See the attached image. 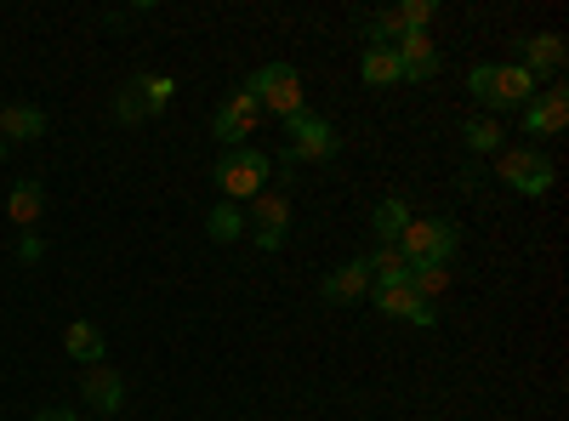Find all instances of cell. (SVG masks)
I'll return each instance as SVG.
<instances>
[{"label":"cell","instance_id":"obj_9","mask_svg":"<svg viewBox=\"0 0 569 421\" xmlns=\"http://www.w3.org/2000/svg\"><path fill=\"white\" fill-rule=\"evenodd\" d=\"M370 302L382 308L388 319L416 324V331H433V324H439V308H433V302H421L410 285H370Z\"/></svg>","mask_w":569,"mask_h":421},{"label":"cell","instance_id":"obj_29","mask_svg":"<svg viewBox=\"0 0 569 421\" xmlns=\"http://www.w3.org/2000/svg\"><path fill=\"white\" fill-rule=\"evenodd\" d=\"M479 182H485V166H479V160L461 166V177H456V189H461V194H479Z\"/></svg>","mask_w":569,"mask_h":421},{"label":"cell","instance_id":"obj_14","mask_svg":"<svg viewBox=\"0 0 569 421\" xmlns=\"http://www.w3.org/2000/svg\"><path fill=\"white\" fill-rule=\"evenodd\" d=\"M416 222V211H410V200L405 194H388V200H376V211H370V233H376V245H399V233Z\"/></svg>","mask_w":569,"mask_h":421},{"label":"cell","instance_id":"obj_19","mask_svg":"<svg viewBox=\"0 0 569 421\" xmlns=\"http://www.w3.org/2000/svg\"><path fill=\"white\" fill-rule=\"evenodd\" d=\"M501 120L496 114H472V120H461V143H467V154L472 160H490V154H501L507 143H501Z\"/></svg>","mask_w":569,"mask_h":421},{"label":"cell","instance_id":"obj_27","mask_svg":"<svg viewBox=\"0 0 569 421\" xmlns=\"http://www.w3.org/2000/svg\"><path fill=\"white\" fill-rule=\"evenodd\" d=\"M114 120H120V126H142V120H149V109H142V98H137L131 86L114 91Z\"/></svg>","mask_w":569,"mask_h":421},{"label":"cell","instance_id":"obj_10","mask_svg":"<svg viewBox=\"0 0 569 421\" xmlns=\"http://www.w3.org/2000/svg\"><path fill=\"white\" fill-rule=\"evenodd\" d=\"M80 399L98 410V415H120L126 410V377L114 364H86V377H80Z\"/></svg>","mask_w":569,"mask_h":421},{"label":"cell","instance_id":"obj_26","mask_svg":"<svg viewBox=\"0 0 569 421\" xmlns=\"http://www.w3.org/2000/svg\"><path fill=\"white\" fill-rule=\"evenodd\" d=\"M359 34H365V52H376V46H393V40H399V18H393V12H370V18L359 23Z\"/></svg>","mask_w":569,"mask_h":421},{"label":"cell","instance_id":"obj_2","mask_svg":"<svg viewBox=\"0 0 569 421\" xmlns=\"http://www.w3.org/2000/svg\"><path fill=\"white\" fill-rule=\"evenodd\" d=\"M268 177H273V160H268L262 149H251V143L217 154V189H222V200H233V206L257 200V194L268 189Z\"/></svg>","mask_w":569,"mask_h":421},{"label":"cell","instance_id":"obj_22","mask_svg":"<svg viewBox=\"0 0 569 421\" xmlns=\"http://www.w3.org/2000/svg\"><path fill=\"white\" fill-rule=\"evenodd\" d=\"M206 233H211L217 245H233V240L246 233V211L233 206V200H217V206L206 211Z\"/></svg>","mask_w":569,"mask_h":421},{"label":"cell","instance_id":"obj_16","mask_svg":"<svg viewBox=\"0 0 569 421\" xmlns=\"http://www.w3.org/2000/svg\"><path fill=\"white\" fill-rule=\"evenodd\" d=\"M7 217H12V228H18V233H34V222L46 217V189H40L34 177L12 182V194H7Z\"/></svg>","mask_w":569,"mask_h":421},{"label":"cell","instance_id":"obj_18","mask_svg":"<svg viewBox=\"0 0 569 421\" xmlns=\"http://www.w3.org/2000/svg\"><path fill=\"white\" fill-rule=\"evenodd\" d=\"M536 74L518 69V63H496V109H525L536 98Z\"/></svg>","mask_w":569,"mask_h":421},{"label":"cell","instance_id":"obj_6","mask_svg":"<svg viewBox=\"0 0 569 421\" xmlns=\"http://www.w3.org/2000/svg\"><path fill=\"white\" fill-rule=\"evenodd\" d=\"M246 233L257 240V251H284V240H291V194L284 189H262L257 200H251V222H246Z\"/></svg>","mask_w":569,"mask_h":421},{"label":"cell","instance_id":"obj_20","mask_svg":"<svg viewBox=\"0 0 569 421\" xmlns=\"http://www.w3.org/2000/svg\"><path fill=\"white\" fill-rule=\"evenodd\" d=\"M126 86L142 98L149 120H154V114H166V109H171V98H177V80H171V74H137V80H126Z\"/></svg>","mask_w":569,"mask_h":421},{"label":"cell","instance_id":"obj_21","mask_svg":"<svg viewBox=\"0 0 569 421\" xmlns=\"http://www.w3.org/2000/svg\"><path fill=\"white\" fill-rule=\"evenodd\" d=\"M365 268H370L376 285H410V262L399 257V245H376V251L365 257Z\"/></svg>","mask_w":569,"mask_h":421},{"label":"cell","instance_id":"obj_17","mask_svg":"<svg viewBox=\"0 0 569 421\" xmlns=\"http://www.w3.org/2000/svg\"><path fill=\"white\" fill-rule=\"evenodd\" d=\"M63 353H69L74 364H103V359H109V337H103L91 319H74L69 331H63Z\"/></svg>","mask_w":569,"mask_h":421},{"label":"cell","instance_id":"obj_1","mask_svg":"<svg viewBox=\"0 0 569 421\" xmlns=\"http://www.w3.org/2000/svg\"><path fill=\"white\" fill-rule=\"evenodd\" d=\"M246 91L262 103V114H279V120H291V114L308 109V86H302L297 63H262V69H251Z\"/></svg>","mask_w":569,"mask_h":421},{"label":"cell","instance_id":"obj_11","mask_svg":"<svg viewBox=\"0 0 569 421\" xmlns=\"http://www.w3.org/2000/svg\"><path fill=\"white\" fill-rule=\"evenodd\" d=\"M393 52H399V80H410V86H427L439 74V40L433 34H399Z\"/></svg>","mask_w":569,"mask_h":421},{"label":"cell","instance_id":"obj_28","mask_svg":"<svg viewBox=\"0 0 569 421\" xmlns=\"http://www.w3.org/2000/svg\"><path fill=\"white\" fill-rule=\"evenodd\" d=\"M40 257H46V240H40V233H18V262L34 268Z\"/></svg>","mask_w":569,"mask_h":421},{"label":"cell","instance_id":"obj_7","mask_svg":"<svg viewBox=\"0 0 569 421\" xmlns=\"http://www.w3.org/2000/svg\"><path fill=\"white\" fill-rule=\"evenodd\" d=\"M257 126H262V103L251 98L246 86H240V91H228V98L217 103V114H211V131L222 137L228 149H240V143H246V137H251Z\"/></svg>","mask_w":569,"mask_h":421},{"label":"cell","instance_id":"obj_4","mask_svg":"<svg viewBox=\"0 0 569 421\" xmlns=\"http://www.w3.org/2000/svg\"><path fill=\"white\" fill-rule=\"evenodd\" d=\"M456 245H461V228H456L450 217H416V222L399 233V257H405L410 268H421V262H445V268H450Z\"/></svg>","mask_w":569,"mask_h":421},{"label":"cell","instance_id":"obj_15","mask_svg":"<svg viewBox=\"0 0 569 421\" xmlns=\"http://www.w3.org/2000/svg\"><path fill=\"white\" fill-rule=\"evenodd\" d=\"M34 137H46V109L34 103H7L0 109V143H34Z\"/></svg>","mask_w":569,"mask_h":421},{"label":"cell","instance_id":"obj_8","mask_svg":"<svg viewBox=\"0 0 569 421\" xmlns=\"http://www.w3.org/2000/svg\"><path fill=\"white\" fill-rule=\"evenodd\" d=\"M518 114H525V137H558V131L569 126V91L552 80V86H541Z\"/></svg>","mask_w":569,"mask_h":421},{"label":"cell","instance_id":"obj_3","mask_svg":"<svg viewBox=\"0 0 569 421\" xmlns=\"http://www.w3.org/2000/svg\"><path fill=\"white\" fill-rule=\"evenodd\" d=\"M284 137H291V143H284V160L291 166H325V160H337L342 154V137H337V126H330L325 114H313V109H302V114H291L284 120Z\"/></svg>","mask_w":569,"mask_h":421},{"label":"cell","instance_id":"obj_25","mask_svg":"<svg viewBox=\"0 0 569 421\" xmlns=\"http://www.w3.org/2000/svg\"><path fill=\"white\" fill-rule=\"evenodd\" d=\"M467 98L496 114V63H472L467 69Z\"/></svg>","mask_w":569,"mask_h":421},{"label":"cell","instance_id":"obj_31","mask_svg":"<svg viewBox=\"0 0 569 421\" xmlns=\"http://www.w3.org/2000/svg\"><path fill=\"white\" fill-rule=\"evenodd\" d=\"M7 154H12V149H7V143H0V166H7Z\"/></svg>","mask_w":569,"mask_h":421},{"label":"cell","instance_id":"obj_13","mask_svg":"<svg viewBox=\"0 0 569 421\" xmlns=\"http://www.w3.org/2000/svg\"><path fill=\"white\" fill-rule=\"evenodd\" d=\"M518 52H525V63H518V69H530L536 74V86L541 80H552L558 69H563V58H569V46H563V34H525V40H518Z\"/></svg>","mask_w":569,"mask_h":421},{"label":"cell","instance_id":"obj_24","mask_svg":"<svg viewBox=\"0 0 569 421\" xmlns=\"http://www.w3.org/2000/svg\"><path fill=\"white\" fill-rule=\"evenodd\" d=\"M410 291H416L421 302H439V297L450 291V268H445V262H421V268H410Z\"/></svg>","mask_w":569,"mask_h":421},{"label":"cell","instance_id":"obj_23","mask_svg":"<svg viewBox=\"0 0 569 421\" xmlns=\"http://www.w3.org/2000/svg\"><path fill=\"white\" fill-rule=\"evenodd\" d=\"M359 74H365V86H399V52L393 46H376V52L359 58Z\"/></svg>","mask_w":569,"mask_h":421},{"label":"cell","instance_id":"obj_30","mask_svg":"<svg viewBox=\"0 0 569 421\" xmlns=\"http://www.w3.org/2000/svg\"><path fill=\"white\" fill-rule=\"evenodd\" d=\"M34 421H80V415H74V410H40Z\"/></svg>","mask_w":569,"mask_h":421},{"label":"cell","instance_id":"obj_5","mask_svg":"<svg viewBox=\"0 0 569 421\" xmlns=\"http://www.w3.org/2000/svg\"><path fill=\"white\" fill-rule=\"evenodd\" d=\"M496 182H507V189L525 194V200H541V194H552V160H547L536 143L501 149V154H496Z\"/></svg>","mask_w":569,"mask_h":421},{"label":"cell","instance_id":"obj_12","mask_svg":"<svg viewBox=\"0 0 569 421\" xmlns=\"http://www.w3.org/2000/svg\"><path fill=\"white\" fill-rule=\"evenodd\" d=\"M370 285H376V279H370L365 257H353V262H342V268H330V273H325L319 297H325V302H337V308H348V302H365Z\"/></svg>","mask_w":569,"mask_h":421}]
</instances>
